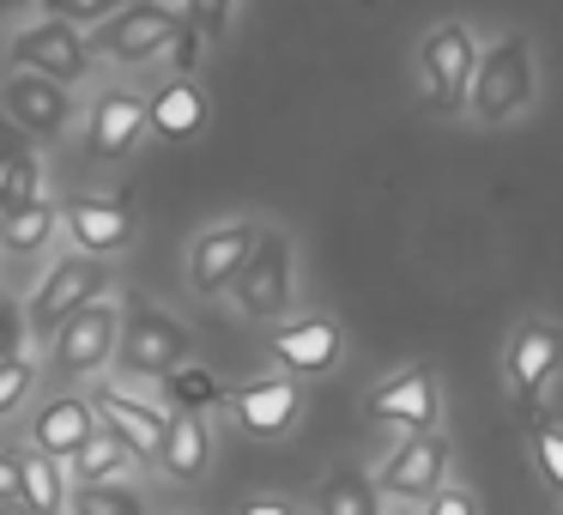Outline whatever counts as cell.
Here are the masks:
<instances>
[{
	"label": "cell",
	"instance_id": "cell-19",
	"mask_svg": "<svg viewBox=\"0 0 563 515\" xmlns=\"http://www.w3.org/2000/svg\"><path fill=\"white\" fill-rule=\"evenodd\" d=\"M224 406H231L236 430H249V437H285L303 418V382L267 370V376L243 382L236 394H224Z\"/></svg>",
	"mask_w": 563,
	"mask_h": 515
},
{
	"label": "cell",
	"instance_id": "cell-28",
	"mask_svg": "<svg viewBox=\"0 0 563 515\" xmlns=\"http://www.w3.org/2000/svg\"><path fill=\"white\" fill-rule=\"evenodd\" d=\"M49 188H43V164H37V152H19L7 171H0V200H7V212H19V207H31V200H43Z\"/></svg>",
	"mask_w": 563,
	"mask_h": 515
},
{
	"label": "cell",
	"instance_id": "cell-15",
	"mask_svg": "<svg viewBox=\"0 0 563 515\" xmlns=\"http://www.w3.org/2000/svg\"><path fill=\"white\" fill-rule=\"evenodd\" d=\"M558 370H563V321H551V316L515 321L509 346H503V382L521 401H539L558 382Z\"/></svg>",
	"mask_w": 563,
	"mask_h": 515
},
{
	"label": "cell",
	"instance_id": "cell-7",
	"mask_svg": "<svg viewBox=\"0 0 563 515\" xmlns=\"http://www.w3.org/2000/svg\"><path fill=\"white\" fill-rule=\"evenodd\" d=\"M412 62H418V79H424V98L437 110H461L466 86H473V67H478V37L461 19H442V25H430L418 37Z\"/></svg>",
	"mask_w": 563,
	"mask_h": 515
},
{
	"label": "cell",
	"instance_id": "cell-14",
	"mask_svg": "<svg viewBox=\"0 0 563 515\" xmlns=\"http://www.w3.org/2000/svg\"><path fill=\"white\" fill-rule=\"evenodd\" d=\"M261 231H267V224H255V219H224V224H212V231H200L195 243H188V292L207 297V304L224 297L231 280L243 273V261L255 255Z\"/></svg>",
	"mask_w": 563,
	"mask_h": 515
},
{
	"label": "cell",
	"instance_id": "cell-26",
	"mask_svg": "<svg viewBox=\"0 0 563 515\" xmlns=\"http://www.w3.org/2000/svg\"><path fill=\"white\" fill-rule=\"evenodd\" d=\"M158 401H164V413H200L207 418L212 406H224V382L212 376L207 364H183L158 382Z\"/></svg>",
	"mask_w": 563,
	"mask_h": 515
},
{
	"label": "cell",
	"instance_id": "cell-41",
	"mask_svg": "<svg viewBox=\"0 0 563 515\" xmlns=\"http://www.w3.org/2000/svg\"><path fill=\"white\" fill-rule=\"evenodd\" d=\"M0 224H7V200H0Z\"/></svg>",
	"mask_w": 563,
	"mask_h": 515
},
{
	"label": "cell",
	"instance_id": "cell-34",
	"mask_svg": "<svg viewBox=\"0 0 563 515\" xmlns=\"http://www.w3.org/2000/svg\"><path fill=\"white\" fill-rule=\"evenodd\" d=\"M424 515H485V509H478V497L466 485H442L437 497L424 503Z\"/></svg>",
	"mask_w": 563,
	"mask_h": 515
},
{
	"label": "cell",
	"instance_id": "cell-40",
	"mask_svg": "<svg viewBox=\"0 0 563 515\" xmlns=\"http://www.w3.org/2000/svg\"><path fill=\"white\" fill-rule=\"evenodd\" d=\"M382 515H412V509H400V503H394V509H382Z\"/></svg>",
	"mask_w": 563,
	"mask_h": 515
},
{
	"label": "cell",
	"instance_id": "cell-5",
	"mask_svg": "<svg viewBox=\"0 0 563 515\" xmlns=\"http://www.w3.org/2000/svg\"><path fill=\"white\" fill-rule=\"evenodd\" d=\"M7 67H13V74H37V79H49V86L74 91L79 79L91 74V43H86V31H74V25L31 19V25H19L13 37H7Z\"/></svg>",
	"mask_w": 563,
	"mask_h": 515
},
{
	"label": "cell",
	"instance_id": "cell-16",
	"mask_svg": "<svg viewBox=\"0 0 563 515\" xmlns=\"http://www.w3.org/2000/svg\"><path fill=\"white\" fill-rule=\"evenodd\" d=\"M340 358H345V333L328 316H285L273 328V364L291 382L328 376V370H340Z\"/></svg>",
	"mask_w": 563,
	"mask_h": 515
},
{
	"label": "cell",
	"instance_id": "cell-29",
	"mask_svg": "<svg viewBox=\"0 0 563 515\" xmlns=\"http://www.w3.org/2000/svg\"><path fill=\"white\" fill-rule=\"evenodd\" d=\"M122 7L128 0H37V19H55V25H74V31H98Z\"/></svg>",
	"mask_w": 563,
	"mask_h": 515
},
{
	"label": "cell",
	"instance_id": "cell-4",
	"mask_svg": "<svg viewBox=\"0 0 563 515\" xmlns=\"http://www.w3.org/2000/svg\"><path fill=\"white\" fill-rule=\"evenodd\" d=\"M224 297H231L249 321H273V328H279V321L291 316V304H297V249H291V237L267 224L261 243H255V255L243 261V273L231 280Z\"/></svg>",
	"mask_w": 563,
	"mask_h": 515
},
{
	"label": "cell",
	"instance_id": "cell-22",
	"mask_svg": "<svg viewBox=\"0 0 563 515\" xmlns=\"http://www.w3.org/2000/svg\"><path fill=\"white\" fill-rule=\"evenodd\" d=\"M316 515H382V491L369 479V467H357V461L328 467L316 485Z\"/></svg>",
	"mask_w": 563,
	"mask_h": 515
},
{
	"label": "cell",
	"instance_id": "cell-1",
	"mask_svg": "<svg viewBox=\"0 0 563 515\" xmlns=\"http://www.w3.org/2000/svg\"><path fill=\"white\" fill-rule=\"evenodd\" d=\"M533 98H539L533 43H527V31H503L497 43L478 50V67H473V86H466L461 110L478 128H509L521 110H533Z\"/></svg>",
	"mask_w": 563,
	"mask_h": 515
},
{
	"label": "cell",
	"instance_id": "cell-3",
	"mask_svg": "<svg viewBox=\"0 0 563 515\" xmlns=\"http://www.w3.org/2000/svg\"><path fill=\"white\" fill-rule=\"evenodd\" d=\"M115 340H122V304L115 297H98V304H86L74 321H62V328L49 333V358H43V370H49V382H91L103 376V370L115 364Z\"/></svg>",
	"mask_w": 563,
	"mask_h": 515
},
{
	"label": "cell",
	"instance_id": "cell-11",
	"mask_svg": "<svg viewBox=\"0 0 563 515\" xmlns=\"http://www.w3.org/2000/svg\"><path fill=\"white\" fill-rule=\"evenodd\" d=\"M369 418L400 437H424V430H442V388L430 364H406L394 376H382L369 388Z\"/></svg>",
	"mask_w": 563,
	"mask_h": 515
},
{
	"label": "cell",
	"instance_id": "cell-2",
	"mask_svg": "<svg viewBox=\"0 0 563 515\" xmlns=\"http://www.w3.org/2000/svg\"><path fill=\"white\" fill-rule=\"evenodd\" d=\"M110 297V261H91V255H55L49 267L37 273V285L25 292V328L31 340H49L62 321H74L86 304Z\"/></svg>",
	"mask_w": 563,
	"mask_h": 515
},
{
	"label": "cell",
	"instance_id": "cell-21",
	"mask_svg": "<svg viewBox=\"0 0 563 515\" xmlns=\"http://www.w3.org/2000/svg\"><path fill=\"white\" fill-rule=\"evenodd\" d=\"M212 425L200 413H170V430H164V442H158V473L170 479V485H200V479L212 473Z\"/></svg>",
	"mask_w": 563,
	"mask_h": 515
},
{
	"label": "cell",
	"instance_id": "cell-23",
	"mask_svg": "<svg viewBox=\"0 0 563 515\" xmlns=\"http://www.w3.org/2000/svg\"><path fill=\"white\" fill-rule=\"evenodd\" d=\"M67 497H74L67 467L25 449V461H19V503H25V515H67Z\"/></svg>",
	"mask_w": 563,
	"mask_h": 515
},
{
	"label": "cell",
	"instance_id": "cell-9",
	"mask_svg": "<svg viewBox=\"0 0 563 515\" xmlns=\"http://www.w3.org/2000/svg\"><path fill=\"white\" fill-rule=\"evenodd\" d=\"M449 467H454V449L442 430H424V437H400L388 449V461L376 467V491L382 497H394L400 509H412V503H430L442 485H449Z\"/></svg>",
	"mask_w": 563,
	"mask_h": 515
},
{
	"label": "cell",
	"instance_id": "cell-37",
	"mask_svg": "<svg viewBox=\"0 0 563 515\" xmlns=\"http://www.w3.org/2000/svg\"><path fill=\"white\" fill-rule=\"evenodd\" d=\"M236 515H297L291 497H273V491H261V497H243L236 503Z\"/></svg>",
	"mask_w": 563,
	"mask_h": 515
},
{
	"label": "cell",
	"instance_id": "cell-33",
	"mask_svg": "<svg viewBox=\"0 0 563 515\" xmlns=\"http://www.w3.org/2000/svg\"><path fill=\"white\" fill-rule=\"evenodd\" d=\"M231 7H236V0H188V19H183V25H195L200 37H224V25H231Z\"/></svg>",
	"mask_w": 563,
	"mask_h": 515
},
{
	"label": "cell",
	"instance_id": "cell-18",
	"mask_svg": "<svg viewBox=\"0 0 563 515\" xmlns=\"http://www.w3.org/2000/svg\"><path fill=\"white\" fill-rule=\"evenodd\" d=\"M25 437H31V454H43V461H62V467H67L91 437H98V413H91V401H86L79 388H62V394H49V401L31 406Z\"/></svg>",
	"mask_w": 563,
	"mask_h": 515
},
{
	"label": "cell",
	"instance_id": "cell-32",
	"mask_svg": "<svg viewBox=\"0 0 563 515\" xmlns=\"http://www.w3.org/2000/svg\"><path fill=\"white\" fill-rule=\"evenodd\" d=\"M200 50H207V37H200L195 25H176L170 50H164V67H170V79H195V67H200Z\"/></svg>",
	"mask_w": 563,
	"mask_h": 515
},
{
	"label": "cell",
	"instance_id": "cell-10",
	"mask_svg": "<svg viewBox=\"0 0 563 515\" xmlns=\"http://www.w3.org/2000/svg\"><path fill=\"white\" fill-rule=\"evenodd\" d=\"M86 401L98 413V430H110L140 467L158 461V442L170 430V413H164L158 394H128L122 382H98V388H86Z\"/></svg>",
	"mask_w": 563,
	"mask_h": 515
},
{
	"label": "cell",
	"instance_id": "cell-36",
	"mask_svg": "<svg viewBox=\"0 0 563 515\" xmlns=\"http://www.w3.org/2000/svg\"><path fill=\"white\" fill-rule=\"evenodd\" d=\"M19 461H25V449H0V509L19 503Z\"/></svg>",
	"mask_w": 563,
	"mask_h": 515
},
{
	"label": "cell",
	"instance_id": "cell-39",
	"mask_svg": "<svg viewBox=\"0 0 563 515\" xmlns=\"http://www.w3.org/2000/svg\"><path fill=\"white\" fill-rule=\"evenodd\" d=\"M0 515H25V503H7V509H0Z\"/></svg>",
	"mask_w": 563,
	"mask_h": 515
},
{
	"label": "cell",
	"instance_id": "cell-30",
	"mask_svg": "<svg viewBox=\"0 0 563 515\" xmlns=\"http://www.w3.org/2000/svg\"><path fill=\"white\" fill-rule=\"evenodd\" d=\"M37 382H43V364L31 352L25 358H7V364H0V418H13L19 406L37 394Z\"/></svg>",
	"mask_w": 563,
	"mask_h": 515
},
{
	"label": "cell",
	"instance_id": "cell-17",
	"mask_svg": "<svg viewBox=\"0 0 563 515\" xmlns=\"http://www.w3.org/2000/svg\"><path fill=\"white\" fill-rule=\"evenodd\" d=\"M0 110H7V122H13L25 140H55V134L74 128L79 98L67 86L37 79V74H7L0 79Z\"/></svg>",
	"mask_w": 563,
	"mask_h": 515
},
{
	"label": "cell",
	"instance_id": "cell-12",
	"mask_svg": "<svg viewBox=\"0 0 563 515\" xmlns=\"http://www.w3.org/2000/svg\"><path fill=\"white\" fill-rule=\"evenodd\" d=\"M146 140V91L134 86H98L86 103V158L91 164H122Z\"/></svg>",
	"mask_w": 563,
	"mask_h": 515
},
{
	"label": "cell",
	"instance_id": "cell-6",
	"mask_svg": "<svg viewBox=\"0 0 563 515\" xmlns=\"http://www.w3.org/2000/svg\"><path fill=\"white\" fill-rule=\"evenodd\" d=\"M176 25L183 19H170L164 7H152V0H128L115 19H103L98 31H91V62H110V67H128V74H140V67L164 62V50H170Z\"/></svg>",
	"mask_w": 563,
	"mask_h": 515
},
{
	"label": "cell",
	"instance_id": "cell-25",
	"mask_svg": "<svg viewBox=\"0 0 563 515\" xmlns=\"http://www.w3.org/2000/svg\"><path fill=\"white\" fill-rule=\"evenodd\" d=\"M55 231H62V200L43 195V200H31V207L7 212V224H0V249H7V255H37Z\"/></svg>",
	"mask_w": 563,
	"mask_h": 515
},
{
	"label": "cell",
	"instance_id": "cell-8",
	"mask_svg": "<svg viewBox=\"0 0 563 515\" xmlns=\"http://www.w3.org/2000/svg\"><path fill=\"white\" fill-rule=\"evenodd\" d=\"M183 364H188V328L170 309H134V316H122V340H115V370L122 376L164 382Z\"/></svg>",
	"mask_w": 563,
	"mask_h": 515
},
{
	"label": "cell",
	"instance_id": "cell-35",
	"mask_svg": "<svg viewBox=\"0 0 563 515\" xmlns=\"http://www.w3.org/2000/svg\"><path fill=\"white\" fill-rule=\"evenodd\" d=\"M25 304L19 309H7V316H0V364H7V358H25Z\"/></svg>",
	"mask_w": 563,
	"mask_h": 515
},
{
	"label": "cell",
	"instance_id": "cell-13",
	"mask_svg": "<svg viewBox=\"0 0 563 515\" xmlns=\"http://www.w3.org/2000/svg\"><path fill=\"white\" fill-rule=\"evenodd\" d=\"M140 231V212L115 195H67L62 200V237L74 243V255L115 261Z\"/></svg>",
	"mask_w": 563,
	"mask_h": 515
},
{
	"label": "cell",
	"instance_id": "cell-20",
	"mask_svg": "<svg viewBox=\"0 0 563 515\" xmlns=\"http://www.w3.org/2000/svg\"><path fill=\"white\" fill-rule=\"evenodd\" d=\"M212 98L200 79H164L158 91L146 98V140H164V146H183L207 128Z\"/></svg>",
	"mask_w": 563,
	"mask_h": 515
},
{
	"label": "cell",
	"instance_id": "cell-38",
	"mask_svg": "<svg viewBox=\"0 0 563 515\" xmlns=\"http://www.w3.org/2000/svg\"><path fill=\"white\" fill-rule=\"evenodd\" d=\"M19 152H31V146H25V134H19L13 122H0V171H7V164H13Z\"/></svg>",
	"mask_w": 563,
	"mask_h": 515
},
{
	"label": "cell",
	"instance_id": "cell-27",
	"mask_svg": "<svg viewBox=\"0 0 563 515\" xmlns=\"http://www.w3.org/2000/svg\"><path fill=\"white\" fill-rule=\"evenodd\" d=\"M67 515H146V497L134 485H74Z\"/></svg>",
	"mask_w": 563,
	"mask_h": 515
},
{
	"label": "cell",
	"instance_id": "cell-24",
	"mask_svg": "<svg viewBox=\"0 0 563 515\" xmlns=\"http://www.w3.org/2000/svg\"><path fill=\"white\" fill-rule=\"evenodd\" d=\"M134 467H140L134 454H128L110 430H98V437H91L86 449L67 461V485H128V473H134Z\"/></svg>",
	"mask_w": 563,
	"mask_h": 515
},
{
	"label": "cell",
	"instance_id": "cell-31",
	"mask_svg": "<svg viewBox=\"0 0 563 515\" xmlns=\"http://www.w3.org/2000/svg\"><path fill=\"white\" fill-rule=\"evenodd\" d=\"M533 467H539V479L563 497V425H558V418L533 425Z\"/></svg>",
	"mask_w": 563,
	"mask_h": 515
}]
</instances>
